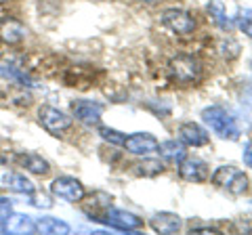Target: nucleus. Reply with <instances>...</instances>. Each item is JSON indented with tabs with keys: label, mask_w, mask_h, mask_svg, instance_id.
I'll return each mask as SVG.
<instances>
[{
	"label": "nucleus",
	"mask_w": 252,
	"mask_h": 235,
	"mask_svg": "<svg viewBox=\"0 0 252 235\" xmlns=\"http://www.w3.org/2000/svg\"><path fill=\"white\" fill-rule=\"evenodd\" d=\"M34 227L40 233H69V225L59 221V218H53V216H44L40 221H36Z\"/></svg>",
	"instance_id": "nucleus-11"
},
{
	"label": "nucleus",
	"mask_w": 252,
	"mask_h": 235,
	"mask_svg": "<svg viewBox=\"0 0 252 235\" xmlns=\"http://www.w3.org/2000/svg\"><path fill=\"white\" fill-rule=\"evenodd\" d=\"M0 2H2V0H0Z\"/></svg>",
	"instance_id": "nucleus-17"
},
{
	"label": "nucleus",
	"mask_w": 252,
	"mask_h": 235,
	"mask_svg": "<svg viewBox=\"0 0 252 235\" xmlns=\"http://www.w3.org/2000/svg\"><path fill=\"white\" fill-rule=\"evenodd\" d=\"M15 162L21 164L26 170L34 172V175H46V172L51 170L49 162L42 160L40 155H36V153H19V155H15Z\"/></svg>",
	"instance_id": "nucleus-8"
},
{
	"label": "nucleus",
	"mask_w": 252,
	"mask_h": 235,
	"mask_svg": "<svg viewBox=\"0 0 252 235\" xmlns=\"http://www.w3.org/2000/svg\"><path fill=\"white\" fill-rule=\"evenodd\" d=\"M0 227H2V231H6V233H32V231H36L34 221L26 214H9L6 212L2 216V221H0Z\"/></svg>",
	"instance_id": "nucleus-5"
},
{
	"label": "nucleus",
	"mask_w": 252,
	"mask_h": 235,
	"mask_svg": "<svg viewBox=\"0 0 252 235\" xmlns=\"http://www.w3.org/2000/svg\"><path fill=\"white\" fill-rule=\"evenodd\" d=\"M9 210H11V202L4 200V198H0V214H6Z\"/></svg>",
	"instance_id": "nucleus-15"
},
{
	"label": "nucleus",
	"mask_w": 252,
	"mask_h": 235,
	"mask_svg": "<svg viewBox=\"0 0 252 235\" xmlns=\"http://www.w3.org/2000/svg\"><path fill=\"white\" fill-rule=\"evenodd\" d=\"M99 221H105L107 225L120 227V229H126V227H137V225H139V218H135L132 214L120 212V210H109L107 218H99Z\"/></svg>",
	"instance_id": "nucleus-10"
},
{
	"label": "nucleus",
	"mask_w": 252,
	"mask_h": 235,
	"mask_svg": "<svg viewBox=\"0 0 252 235\" xmlns=\"http://www.w3.org/2000/svg\"><path fill=\"white\" fill-rule=\"evenodd\" d=\"M2 183H4L6 189L17 191V193H32L34 191V185H32L23 175H17V172H9V175H4Z\"/></svg>",
	"instance_id": "nucleus-9"
},
{
	"label": "nucleus",
	"mask_w": 252,
	"mask_h": 235,
	"mask_svg": "<svg viewBox=\"0 0 252 235\" xmlns=\"http://www.w3.org/2000/svg\"><path fill=\"white\" fill-rule=\"evenodd\" d=\"M4 162H6V160L2 158V155H0V166H4Z\"/></svg>",
	"instance_id": "nucleus-16"
},
{
	"label": "nucleus",
	"mask_w": 252,
	"mask_h": 235,
	"mask_svg": "<svg viewBox=\"0 0 252 235\" xmlns=\"http://www.w3.org/2000/svg\"><path fill=\"white\" fill-rule=\"evenodd\" d=\"M26 34H28V29L19 19L6 17L0 21V40L4 44H19L26 38Z\"/></svg>",
	"instance_id": "nucleus-3"
},
{
	"label": "nucleus",
	"mask_w": 252,
	"mask_h": 235,
	"mask_svg": "<svg viewBox=\"0 0 252 235\" xmlns=\"http://www.w3.org/2000/svg\"><path fill=\"white\" fill-rule=\"evenodd\" d=\"M130 153H149L158 149V141L152 135H132L126 137L122 143Z\"/></svg>",
	"instance_id": "nucleus-7"
},
{
	"label": "nucleus",
	"mask_w": 252,
	"mask_h": 235,
	"mask_svg": "<svg viewBox=\"0 0 252 235\" xmlns=\"http://www.w3.org/2000/svg\"><path fill=\"white\" fill-rule=\"evenodd\" d=\"M154 227L162 233H170V231H177L179 229V218L177 216H168V214H162L160 218L154 221Z\"/></svg>",
	"instance_id": "nucleus-12"
},
{
	"label": "nucleus",
	"mask_w": 252,
	"mask_h": 235,
	"mask_svg": "<svg viewBox=\"0 0 252 235\" xmlns=\"http://www.w3.org/2000/svg\"><path fill=\"white\" fill-rule=\"evenodd\" d=\"M51 191L55 198L65 200V202H80L84 198V187L80 181L72 176H59L51 183Z\"/></svg>",
	"instance_id": "nucleus-1"
},
{
	"label": "nucleus",
	"mask_w": 252,
	"mask_h": 235,
	"mask_svg": "<svg viewBox=\"0 0 252 235\" xmlns=\"http://www.w3.org/2000/svg\"><path fill=\"white\" fill-rule=\"evenodd\" d=\"M38 120H40L42 126L49 132H53V135H59V132L67 130L69 126H72V118L65 116L63 112H59V109L49 107V105L38 109Z\"/></svg>",
	"instance_id": "nucleus-2"
},
{
	"label": "nucleus",
	"mask_w": 252,
	"mask_h": 235,
	"mask_svg": "<svg viewBox=\"0 0 252 235\" xmlns=\"http://www.w3.org/2000/svg\"><path fill=\"white\" fill-rule=\"evenodd\" d=\"M72 109L76 118L84 124H99L101 120V105L93 103V101H76V103H72Z\"/></svg>",
	"instance_id": "nucleus-6"
},
{
	"label": "nucleus",
	"mask_w": 252,
	"mask_h": 235,
	"mask_svg": "<svg viewBox=\"0 0 252 235\" xmlns=\"http://www.w3.org/2000/svg\"><path fill=\"white\" fill-rule=\"evenodd\" d=\"M32 206H36V208H51L53 206V202L46 198V195H34V198L30 200Z\"/></svg>",
	"instance_id": "nucleus-14"
},
{
	"label": "nucleus",
	"mask_w": 252,
	"mask_h": 235,
	"mask_svg": "<svg viewBox=\"0 0 252 235\" xmlns=\"http://www.w3.org/2000/svg\"><path fill=\"white\" fill-rule=\"evenodd\" d=\"M172 74H175V78L179 82H191L193 78H198L200 76V65H198V61H195L193 57H177L175 61H172Z\"/></svg>",
	"instance_id": "nucleus-4"
},
{
	"label": "nucleus",
	"mask_w": 252,
	"mask_h": 235,
	"mask_svg": "<svg viewBox=\"0 0 252 235\" xmlns=\"http://www.w3.org/2000/svg\"><path fill=\"white\" fill-rule=\"evenodd\" d=\"M99 130H101V137L107 139L109 143H124V137L116 135V130H109V128H99Z\"/></svg>",
	"instance_id": "nucleus-13"
}]
</instances>
